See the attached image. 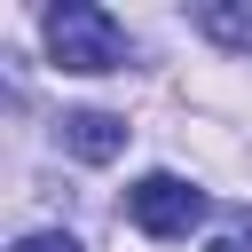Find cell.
I'll use <instances>...</instances> for the list:
<instances>
[{
    "instance_id": "obj_1",
    "label": "cell",
    "mask_w": 252,
    "mask_h": 252,
    "mask_svg": "<svg viewBox=\"0 0 252 252\" xmlns=\"http://www.w3.org/2000/svg\"><path fill=\"white\" fill-rule=\"evenodd\" d=\"M47 55L63 71H126V32L110 8L63 0V8H47Z\"/></svg>"
},
{
    "instance_id": "obj_2",
    "label": "cell",
    "mask_w": 252,
    "mask_h": 252,
    "mask_svg": "<svg viewBox=\"0 0 252 252\" xmlns=\"http://www.w3.org/2000/svg\"><path fill=\"white\" fill-rule=\"evenodd\" d=\"M126 220H134L142 236L173 244V236H189V228L205 220V189H189L181 173H142V181L126 189Z\"/></svg>"
},
{
    "instance_id": "obj_3",
    "label": "cell",
    "mask_w": 252,
    "mask_h": 252,
    "mask_svg": "<svg viewBox=\"0 0 252 252\" xmlns=\"http://www.w3.org/2000/svg\"><path fill=\"white\" fill-rule=\"evenodd\" d=\"M55 142L71 158H87V165H110L126 150V118H110V110H63L55 118Z\"/></svg>"
},
{
    "instance_id": "obj_4",
    "label": "cell",
    "mask_w": 252,
    "mask_h": 252,
    "mask_svg": "<svg viewBox=\"0 0 252 252\" xmlns=\"http://www.w3.org/2000/svg\"><path fill=\"white\" fill-rule=\"evenodd\" d=\"M197 32H213L220 47H252V16L244 8H197Z\"/></svg>"
},
{
    "instance_id": "obj_5",
    "label": "cell",
    "mask_w": 252,
    "mask_h": 252,
    "mask_svg": "<svg viewBox=\"0 0 252 252\" xmlns=\"http://www.w3.org/2000/svg\"><path fill=\"white\" fill-rule=\"evenodd\" d=\"M16 252H79V236H63V228H39V236H24Z\"/></svg>"
},
{
    "instance_id": "obj_6",
    "label": "cell",
    "mask_w": 252,
    "mask_h": 252,
    "mask_svg": "<svg viewBox=\"0 0 252 252\" xmlns=\"http://www.w3.org/2000/svg\"><path fill=\"white\" fill-rule=\"evenodd\" d=\"M213 252H252V228H220V236H213Z\"/></svg>"
}]
</instances>
